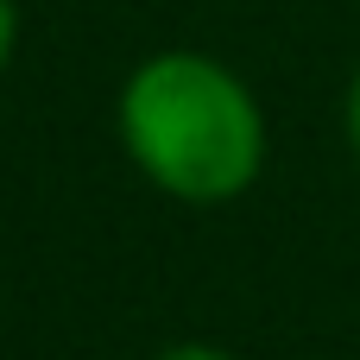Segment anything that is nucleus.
<instances>
[{"label":"nucleus","instance_id":"obj_1","mask_svg":"<svg viewBox=\"0 0 360 360\" xmlns=\"http://www.w3.org/2000/svg\"><path fill=\"white\" fill-rule=\"evenodd\" d=\"M133 171L190 209L240 202L266 171V108L240 70L209 51H152L114 101Z\"/></svg>","mask_w":360,"mask_h":360},{"label":"nucleus","instance_id":"obj_2","mask_svg":"<svg viewBox=\"0 0 360 360\" xmlns=\"http://www.w3.org/2000/svg\"><path fill=\"white\" fill-rule=\"evenodd\" d=\"M152 360H234L228 348H215V342H165Z\"/></svg>","mask_w":360,"mask_h":360},{"label":"nucleus","instance_id":"obj_3","mask_svg":"<svg viewBox=\"0 0 360 360\" xmlns=\"http://www.w3.org/2000/svg\"><path fill=\"white\" fill-rule=\"evenodd\" d=\"M342 133H348V152H354V165H360V70H354V82H348V95H342Z\"/></svg>","mask_w":360,"mask_h":360},{"label":"nucleus","instance_id":"obj_4","mask_svg":"<svg viewBox=\"0 0 360 360\" xmlns=\"http://www.w3.org/2000/svg\"><path fill=\"white\" fill-rule=\"evenodd\" d=\"M19 51V0H0V70L13 63Z\"/></svg>","mask_w":360,"mask_h":360}]
</instances>
